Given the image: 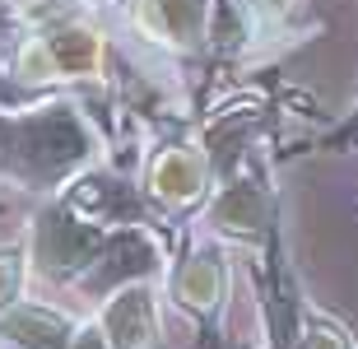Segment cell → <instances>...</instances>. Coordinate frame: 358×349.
<instances>
[{
  "instance_id": "cell-1",
  "label": "cell",
  "mask_w": 358,
  "mask_h": 349,
  "mask_svg": "<svg viewBox=\"0 0 358 349\" xmlns=\"http://www.w3.org/2000/svg\"><path fill=\"white\" fill-rule=\"evenodd\" d=\"M14 75L28 84L42 80H93L103 75V33L89 28L84 19L56 28H38L14 56Z\"/></svg>"
},
{
  "instance_id": "cell-2",
  "label": "cell",
  "mask_w": 358,
  "mask_h": 349,
  "mask_svg": "<svg viewBox=\"0 0 358 349\" xmlns=\"http://www.w3.org/2000/svg\"><path fill=\"white\" fill-rule=\"evenodd\" d=\"M98 326L112 349H159V298L154 284H126L103 303Z\"/></svg>"
},
{
  "instance_id": "cell-3",
  "label": "cell",
  "mask_w": 358,
  "mask_h": 349,
  "mask_svg": "<svg viewBox=\"0 0 358 349\" xmlns=\"http://www.w3.org/2000/svg\"><path fill=\"white\" fill-rule=\"evenodd\" d=\"M214 0H135V28L159 47L191 52L210 28Z\"/></svg>"
},
{
  "instance_id": "cell-4",
  "label": "cell",
  "mask_w": 358,
  "mask_h": 349,
  "mask_svg": "<svg viewBox=\"0 0 358 349\" xmlns=\"http://www.w3.org/2000/svg\"><path fill=\"white\" fill-rule=\"evenodd\" d=\"M205 187H210V159L196 145H168L149 163V196L159 205H168V210L200 201Z\"/></svg>"
},
{
  "instance_id": "cell-5",
  "label": "cell",
  "mask_w": 358,
  "mask_h": 349,
  "mask_svg": "<svg viewBox=\"0 0 358 349\" xmlns=\"http://www.w3.org/2000/svg\"><path fill=\"white\" fill-rule=\"evenodd\" d=\"M80 326L66 312L42 308V303H10L0 312V340L14 349H70Z\"/></svg>"
},
{
  "instance_id": "cell-6",
  "label": "cell",
  "mask_w": 358,
  "mask_h": 349,
  "mask_svg": "<svg viewBox=\"0 0 358 349\" xmlns=\"http://www.w3.org/2000/svg\"><path fill=\"white\" fill-rule=\"evenodd\" d=\"M266 219H270V205L252 182L224 187L219 196H214V205H210V224L219 233H228V238H247V242L261 238V233H266Z\"/></svg>"
},
{
  "instance_id": "cell-7",
  "label": "cell",
  "mask_w": 358,
  "mask_h": 349,
  "mask_svg": "<svg viewBox=\"0 0 358 349\" xmlns=\"http://www.w3.org/2000/svg\"><path fill=\"white\" fill-rule=\"evenodd\" d=\"M224 284H228V270H224V261H219V252H196L177 270L173 298L186 312H200V317H205V312H214L224 303Z\"/></svg>"
},
{
  "instance_id": "cell-8",
  "label": "cell",
  "mask_w": 358,
  "mask_h": 349,
  "mask_svg": "<svg viewBox=\"0 0 358 349\" xmlns=\"http://www.w3.org/2000/svg\"><path fill=\"white\" fill-rule=\"evenodd\" d=\"M293 349H354V336H349L335 317L312 312V317L303 322V336L293 340Z\"/></svg>"
},
{
  "instance_id": "cell-9",
  "label": "cell",
  "mask_w": 358,
  "mask_h": 349,
  "mask_svg": "<svg viewBox=\"0 0 358 349\" xmlns=\"http://www.w3.org/2000/svg\"><path fill=\"white\" fill-rule=\"evenodd\" d=\"M24 247H0V312L10 308V303H19V294H24Z\"/></svg>"
},
{
  "instance_id": "cell-10",
  "label": "cell",
  "mask_w": 358,
  "mask_h": 349,
  "mask_svg": "<svg viewBox=\"0 0 358 349\" xmlns=\"http://www.w3.org/2000/svg\"><path fill=\"white\" fill-rule=\"evenodd\" d=\"M70 349H112L103 336V326H80L75 331V340H70Z\"/></svg>"
}]
</instances>
